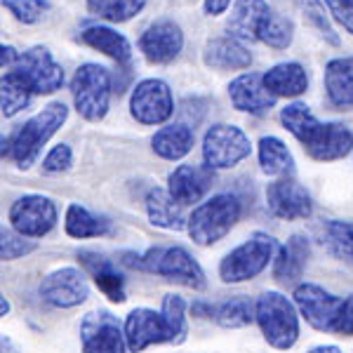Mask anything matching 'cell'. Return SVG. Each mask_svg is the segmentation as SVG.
<instances>
[{"mask_svg": "<svg viewBox=\"0 0 353 353\" xmlns=\"http://www.w3.org/2000/svg\"><path fill=\"white\" fill-rule=\"evenodd\" d=\"M278 250L276 238L266 233H254L250 241L231 250L219 264V278L224 283H248L257 278L261 271L273 261V254Z\"/></svg>", "mask_w": 353, "mask_h": 353, "instance_id": "obj_6", "label": "cell"}, {"mask_svg": "<svg viewBox=\"0 0 353 353\" xmlns=\"http://www.w3.org/2000/svg\"><path fill=\"white\" fill-rule=\"evenodd\" d=\"M111 92V73L99 64H83L71 81V94L76 111L90 123L101 121L109 113Z\"/></svg>", "mask_w": 353, "mask_h": 353, "instance_id": "obj_7", "label": "cell"}, {"mask_svg": "<svg viewBox=\"0 0 353 353\" xmlns=\"http://www.w3.org/2000/svg\"><path fill=\"white\" fill-rule=\"evenodd\" d=\"M36 250V243L21 238L19 233L0 224V261H12L19 257H26Z\"/></svg>", "mask_w": 353, "mask_h": 353, "instance_id": "obj_36", "label": "cell"}, {"mask_svg": "<svg viewBox=\"0 0 353 353\" xmlns=\"http://www.w3.org/2000/svg\"><path fill=\"white\" fill-rule=\"evenodd\" d=\"M231 0H205V14L210 17H219L229 10Z\"/></svg>", "mask_w": 353, "mask_h": 353, "instance_id": "obj_43", "label": "cell"}, {"mask_svg": "<svg viewBox=\"0 0 353 353\" xmlns=\"http://www.w3.org/2000/svg\"><path fill=\"white\" fill-rule=\"evenodd\" d=\"M125 264L141 271H153L158 276L174 281L184 288L203 290L205 288V271L184 248H153L146 254H128Z\"/></svg>", "mask_w": 353, "mask_h": 353, "instance_id": "obj_5", "label": "cell"}, {"mask_svg": "<svg viewBox=\"0 0 353 353\" xmlns=\"http://www.w3.org/2000/svg\"><path fill=\"white\" fill-rule=\"evenodd\" d=\"M259 165L261 172L269 176H292L294 158L278 137H264L259 141Z\"/></svg>", "mask_w": 353, "mask_h": 353, "instance_id": "obj_30", "label": "cell"}, {"mask_svg": "<svg viewBox=\"0 0 353 353\" xmlns=\"http://www.w3.org/2000/svg\"><path fill=\"white\" fill-rule=\"evenodd\" d=\"M31 99H33L31 90L12 71L0 78V111L5 116H17V113L24 111L31 104Z\"/></svg>", "mask_w": 353, "mask_h": 353, "instance_id": "obj_33", "label": "cell"}, {"mask_svg": "<svg viewBox=\"0 0 353 353\" xmlns=\"http://www.w3.org/2000/svg\"><path fill=\"white\" fill-rule=\"evenodd\" d=\"M323 245L334 259L353 264V221H325V226H323Z\"/></svg>", "mask_w": 353, "mask_h": 353, "instance_id": "obj_31", "label": "cell"}, {"mask_svg": "<svg viewBox=\"0 0 353 353\" xmlns=\"http://www.w3.org/2000/svg\"><path fill=\"white\" fill-rule=\"evenodd\" d=\"M12 73L31 90V94H52L64 85V71L45 48H31L17 54Z\"/></svg>", "mask_w": 353, "mask_h": 353, "instance_id": "obj_9", "label": "cell"}, {"mask_svg": "<svg viewBox=\"0 0 353 353\" xmlns=\"http://www.w3.org/2000/svg\"><path fill=\"white\" fill-rule=\"evenodd\" d=\"M83 353H128L123 325L109 311H92L81 323Z\"/></svg>", "mask_w": 353, "mask_h": 353, "instance_id": "obj_14", "label": "cell"}, {"mask_svg": "<svg viewBox=\"0 0 353 353\" xmlns=\"http://www.w3.org/2000/svg\"><path fill=\"white\" fill-rule=\"evenodd\" d=\"M252 153V144H250L248 134L236 125H212L205 132L203 139V161L205 168L214 170H229L233 165Z\"/></svg>", "mask_w": 353, "mask_h": 353, "instance_id": "obj_8", "label": "cell"}, {"mask_svg": "<svg viewBox=\"0 0 353 353\" xmlns=\"http://www.w3.org/2000/svg\"><path fill=\"white\" fill-rule=\"evenodd\" d=\"M292 297H294V309L304 316V321L313 330L332 332L341 309L339 297H334L332 292H327L325 288L316 285V283H299L294 288Z\"/></svg>", "mask_w": 353, "mask_h": 353, "instance_id": "obj_13", "label": "cell"}, {"mask_svg": "<svg viewBox=\"0 0 353 353\" xmlns=\"http://www.w3.org/2000/svg\"><path fill=\"white\" fill-rule=\"evenodd\" d=\"M241 201L233 193H217L198 205L186 219V231L196 245H214L229 233L241 219Z\"/></svg>", "mask_w": 353, "mask_h": 353, "instance_id": "obj_2", "label": "cell"}, {"mask_svg": "<svg viewBox=\"0 0 353 353\" xmlns=\"http://www.w3.org/2000/svg\"><path fill=\"white\" fill-rule=\"evenodd\" d=\"M71 163H73L71 146H68V144H59V146H54V149L50 151L48 156H45L43 170H45V172H50V174H59V172H66V170L71 168Z\"/></svg>", "mask_w": 353, "mask_h": 353, "instance_id": "obj_40", "label": "cell"}, {"mask_svg": "<svg viewBox=\"0 0 353 353\" xmlns=\"http://www.w3.org/2000/svg\"><path fill=\"white\" fill-rule=\"evenodd\" d=\"M266 203H269L273 217L285 221L309 219L313 214V201L309 191L301 184H297L292 176H283V179L269 184V189H266Z\"/></svg>", "mask_w": 353, "mask_h": 353, "instance_id": "obj_16", "label": "cell"}, {"mask_svg": "<svg viewBox=\"0 0 353 353\" xmlns=\"http://www.w3.org/2000/svg\"><path fill=\"white\" fill-rule=\"evenodd\" d=\"M334 334H341V337H353V294L346 299H341V309L337 316V323H334Z\"/></svg>", "mask_w": 353, "mask_h": 353, "instance_id": "obj_42", "label": "cell"}, {"mask_svg": "<svg viewBox=\"0 0 353 353\" xmlns=\"http://www.w3.org/2000/svg\"><path fill=\"white\" fill-rule=\"evenodd\" d=\"M212 321H217L221 327L226 330H238L248 327L254 323V301L250 297H231L229 301H221L214 306Z\"/></svg>", "mask_w": 353, "mask_h": 353, "instance_id": "obj_32", "label": "cell"}, {"mask_svg": "<svg viewBox=\"0 0 353 353\" xmlns=\"http://www.w3.org/2000/svg\"><path fill=\"white\" fill-rule=\"evenodd\" d=\"M281 123L304 146L313 161L332 163L349 156L353 149V132L341 123H321L301 101L288 104L281 111Z\"/></svg>", "mask_w": 353, "mask_h": 353, "instance_id": "obj_1", "label": "cell"}, {"mask_svg": "<svg viewBox=\"0 0 353 353\" xmlns=\"http://www.w3.org/2000/svg\"><path fill=\"white\" fill-rule=\"evenodd\" d=\"M231 104L238 111L252 113V116H264L276 106V97L264 88L259 73H243L229 85Z\"/></svg>", "mask_w": 353, "mask_h": 353, "instance_id": "obj_19", "label": "cell"}, {"mask_svg": "<svg viewBox=\"0 0 353 353\" xmlns=\"http://www.w3.org/2000/svg\"><path fill=\"white\" fill-rule=\"evenodd\" d=\"M264 81V88L276 97H288V99H294V97L304 94L306 88H309V73L306 68L297 64V61H285V64H278L269 68V71L261 76Z\"/></svg>", "mask_w": 353, "mask_h": 353, "instance_id": "obj_22", "label": "cell"}, {"mask_svg": "<svg viewBox=\"0 0 353 353\" xmlns=\"http://www.w3.org/2000/svg\"><path fill=\"white\" fill-rule=\"evenodd\" d=\"M327 5L330 14L353 36V0H323Z\"/></svg>", "mask_w": 353, "mask_h": 353, "instance_id": "obj_41", "label": "cell"}, {"mask_svg": "<svg viewBox=\"0 0 353 353\" xmlns=\"http://www.w3.org/2000/svg\"><path fill=\"white\" fill-rule=\"evenodd\" d=\"M203 61L210 68H219V71H241L252 64V54L233 38H217V41L208 43Z\"/></svg>", "mask_w": 353, "mask_h": 353, "instance_id": "obj_25", "label": "cell"}, {"mask_svg": "<svg viewBox=\"0 0 353 353\" xmlns=\"http://www.w3.org/2000/svg\"><path fill=\"white\" fill-rule=\"evenodd\" d=\"M125 344L130 353H141L153 344H179L168 318L153 309H134L123 323Z\"/></svg>", "mask_w": 353, "mask_h": 353, "instance_id": "obj_10", "label": "cell"}, {"mask_svg": "<svg viewBox=\"0 0 353 353\" xmlns=\"http://www.w3.org/2000/svg\"><path fill=\"white\" fill-rule=\"evenodd\" d=\"M146 0H88V10L99 19L121 24L144 10Z\"/></svg>", "mask_w": 353, "mask_h": 353, "instance_id": "obj_34", "label": "cell"}, {"mask_svg": "<svg viewBox=\"0 0 353 353\" xmlns=\"http://www.w3.org/2000/svg\"><path fill=\"white\" fill-rule=\"evenodd\" d=\"M306 353H341V351L332 344H323V346H313V349Z\"/></svg>", "mask_w": 353, "mask_h": 353, "instance_id": "obj_47", "label": "cell"}, {"mask_svg": "<svg viewBox=\"0 0 353 353\" xmlns=\"http://www.w3.org/2000/svg\"><path fill=\"white\" fill-rule=\"evenodd\" d=\"M8 151H10V139H5V137H0V158H3Z\"/></svg>", "mask_w": 353, "mask_h": 353, "instance_id": "obj_49", "label": "cell"}, {"mask_svg": "<svg viewBox=\"0 0 353 353\" xmlns=\"http://www.w3.org/2000/svg\"><path fill=\"white\" fill-rule=\"evenodd\" d=\"M271 12L266 0H236L231 10V17L226 21L229 38L238 43H252L259 36V26Z\"/></svg>", "mask_w": 353, "mask_h": 353, "instance_id": "obj_21", "label": "cell"}, {"mask_svg": "<svg viewBox=\"0 0 353 353\" xmlns=\"http://www.w3.org/2000/svg\"><path fill=\"white\" fill-rule=\"evenodd\" d=\"M14 59H17L14 48H10V45H0V68H3V66H10Z\"/></svg>", "mask_w": 353, "mask_h": 353, "instance_id": "obj_45", "label": "cell"}, {"mask_svg": "<svg viewBox=\"0 0 353 353\" xmlns=\"http://www.w3.org/2000/svg\"><path fill=\"white\" fill-rule=\"evenodd\" d=\"M161 313L168 318L170 327L174 330L176 339L184 341L186 337V301L179 294H165Z\"/></svg>", "mask_w": 353, "mask_h": 353, "instance_id": "obj_37", "label": "cell"}, {"mask_svg": "<svg viewBox=\"0 0 353 353\" xmlns=\"http://www.w3.org/2000/svg\"><path fill=\"white\" fill-rule=\"evenodd\" d=\"M191 311H193V316L208 318V321H212V316H214V304H208V301H193Z\"/></svg>", "mask_w": 353, "mask_h": 353, "instance_id": "obj_44", "label": "cell"}, {"mask_svg": "<svg viewBox=\"0 0 353 353\" xmlns=\"http://www.w3.org/2000/svg\"><path fill=\"white\" fill-rule=\"evenodd\" d=\"M64 229L76 241H88V238H101L111 233V221L104 217H97L83 205H68Z\"/></svg>", "mask_w": 353, "mask_h": 353, "instance_id": "obj_29", "label": "cell"}, {"mask_svg": "<svg viewBox=\"0 0 353 353\" xmlns=\"http://www.w3.org/2000/svg\"><path fill=\"white\" fill-rule=\"evenodd\" d=\"M81 43L88 48L99 50L101 54L111 57L118 64H130L132 59V48H130L128 38L123 33L113 31L109 26H90L81 33Z\"/></svg>", "mask_w": 353, "mask_h": 353, "instance_id": "obj_26", "label": "cell"}, {"mask_svg": "<svg viewBox=\"0 0 353 353\" xmlns=\"http://www.w3.org/2000/svg\"><path fill=\"white\" fill-rule=\"evenodd\" d=\"M83 264L85 269L90 271V276L94 278L97 288L106 294L111 301H125V278L118 273L116 264L106 257H99V254L92 252H83Z\"/></svg>", "mask_w": 353, "mask_h": 353, "instance_id": "obj_27", "label": "cell"}, {"mask_svg": "<svg viewBox=\"0 0 353 353\" xmlns=\"http://www.w3.org/2000/svg\"><path fill=\"white\" fill-rule=\"evenodd\" d=\"M299 5H301V12H304V17L318 28V31L323 33V38H327L332 45H339L337 33H334V28L330 26V21H327L325 8H323V0H299Z\"/></svg>", "mask_w": 353, "mask_h": 353, "instance_id": "obj_38", "label": "cell"}, {"mask_svg": "<svg viewBox=\"0 0 353 353\" xmlns=\"http://www.w3.org/2000/svg\"><path fill=\"white\" fill-rule=\"evenodd\" d=\"M3 8H8L14 19L24 24H36L48 10V0H3Z\"/></svg>", "mask_w": 353, "mask_h": 353, "instance_id": "obj_39", "label": "cell"}, {"mask_svg": "<svg viewBox=\"0 0 353 353\" xmlns=\"http://www.w3.org/2000/svg\"><path fill=\"white\" fill-rule=\"evenodd\" d=\"M0 353H19L17 344L8 337H0Z\"/></svg>", "mask_w": 353, "mask_h": 353, "instance_id": "obj_46", "label": "cell"}, {"mask_svg": "<svg viewBox=\"0 0 353 353\" xmlns=\"http://www.w3.org/2000/svg\"><path fill=\"white\" fill-rule=\"evenodd\" d=\"M68 118V109L61 101H54V104L45 106L41 113H36L33 118L21 125L14 132V137L10 139V153H12L14 163L19 165L21 170H28L33 163L38 161L43 146L48 144L54 137L57 130L66 123Z\"/></svg>", "mask_w": 353, "mask_h": 353, "instance_id": "obj_4", "label": "cell"}, {"mask_svg": "<svg viewBox=\"0 0 353 353\" xmlns=\"http://www.w3.org/2000/svg\"><path fill=\"white\" fill-rule=\"evenodd\" d=\"M311 254L309 238L294 233L288 238V243L278 245L276 254H273V278L278 283H297L306 271Z\"/></svg>", "mask_w": 353, "mask_h": 353, "instance_id": "obj_20", "label": "cell"}, {"mask_svg": "<svg viewBox=\"0 0 353 353\" xmlns=\"http://www.w3.org/2000/svg\"><path fill=\"white\" fill-rule=\"evenodd\" d=\"M130 113L141 125L168 123L174 113V99L170 85L165 81H158V78L141 81L130 97Z\"/></svg>", "mask_w": 353, "mask_h": 353, "instance_id": "obj_11", "label": "cell"}, {"mask_svg": "<svg viewBox=\"0 0 353 353\" xmlns=\"http://www.w3.org/2000/svg\"><path fill=\"white\" fill-rule=\"evenodd\" d=\"M146 214H149V221L158 229L165 231H181L186 226V217H184V208L179 203L172 201L165 189H151L149 196H146Z\"/></svg>", "mask_w": 353, "mask_h": 353, "instance_id": "obj_24", "label": "cell"}, {"mask_svg": "<svg viewBox=\"0 0 353 353\" xmlns=\"http://www.w3.org/2000/svg\"><path fill=\"white\" fill-rule=\"evenodd\" d=\"M292 36H294L292 21L278 12H269L259 26L257 41L266 43L273 50H285V48H290V43H292Z\"/></svg>", "mask_w": 353, "mask_h": 353, "instance_id": "obj_35", "label": "cell"}, {"mask_svg": "<svg viewBox=\"0 0 353 353\" xmlns=\"http://www.w3.org/2000/svg\"><path fill=\"white\" fill-rule=\"evenodd\" d=\"M325 92L332 106H337V109H351L353 106V57L327 61Z\"/></svg>", "mask_w": 353, "mask_h": 353, "instance_id": "obj_23", "label": "cell"}, {"mask_svg": "<svg viewBox=\"0 0 353 353\" xmlns=\"http://www.w3.org/2000/svg\"><path fill=\"white\" fill-rule=\"evenodd\" d=\"M41 297L54 309H73L81 306L90 297V285L83 271L73 269V266H64L57 269L50 276H45L41 283Z\"/></svg>", "mask_w": 353, "mask_h": 353, "instance_id": "obj_15", "label": "cell"}, {"mask_svg": "<svg viewBox=\"0 0 353 353\" xmlns=\"http://www.w3.org/2000/svg\"><path fill=\"white\" fill-rule=\"evenodd\" d=\"M10 224L21 238H43L57 224V205L48 196H24L10 208Z\"/></svg>", "mask_w": 353, "mask_h": 353, "instance_id": "obj_12", "label": "cell"}, {"mask_svg": "<svg viewBox=\"0 0 353 353\" xmlns=\"http://www.w3.org/2000/svg\"><path fill=\"white\" fill-rule=\"evenodd\" d=\"M181 48H184V33L179 24L170 19L151 24L139 38V50L151 64H170L181 52Z\"/></svg>", "mask_w": 353, "mask_h": 353, "instance_id": "obj_17", "label": "cell"}, {"mask_svg": "<svg viewBox=\"0 0 353 353\" xmlns=\"http://www.w3.org/2000/svg\"><path fill=\"white\" fill-rule=\"evenodd\" d=\"M193 141H196V134L189 125L176 123V125H168V128H161L156 134H153L151 144L153 151L158 153L165 161H179L186 153L193 149Z\"/></svg>", "mask_w": 353, "mask_h": 353, "instance_id": "obj_28", "label": "cell"}, {"mask_svg": "<svg viewBox=\"0 0 353 353\" xmlns=\"http://www.w3.org/2000/svg\"><path fill=\"white\" fill-rule=\"evenodd\" d=\"M254 323L273 349L288 351L299 339V313L281 292H264L254 301Z\"/></svg>", "mask_w": 353, "mask_h": 353, "instance_id": "obj_3", "label": "cell"}, {"mask_svg": "<svg viewBox=\"0 0 353 353\" xmlns=\"http://www.w3.org/2000/svg\"><path fill=\"white\" fill-rule=\"evenodd\" d=\"M8 313H10V301L3 292H0V318H5Z\"/></svg>", "mask_w": 353, "mask_h": 353, "instance_id": "obj_48", "label": "cell"}, {"mask_svg": "<svg viewBox=\"0 0 353 353\" xmlns=\"http://www.w3.org/2000/svg\"><path fill=\"white\" fill-rule=\"evenodd\" d=\"M214 174L205 165H179L168 179V193L181 208L201 203L205 193L212 189Z\"/></svg>", "mask_w": 353, "mask_h": 353, "instance_id": "obj_18", "label": "cell"}]
</instances>
